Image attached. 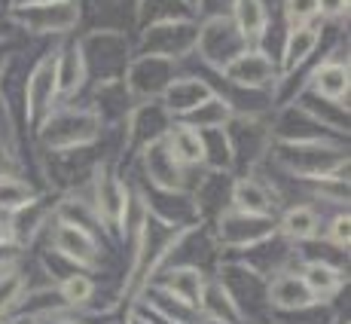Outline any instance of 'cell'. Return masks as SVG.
I'll return each instance as SVG.
<instances>
[{"label": "cell", "instance_id": "1", "mask_svg": "<svg viewBox=\"0 0 351 324\" xmlns=\"http://www.w3.org/2000/svg\"><path fill=\"white\" fill-rule=\"evenodd\" d=\"M132 193L125 190V184L110 172V168L101 165L95 172V184H92V211H95L101 229H119L125 218V208Z\"/></svg>", "mask_w": 351, "mask_h": 324}, {"label": "cell", "instance_id": "2", "mask_svg": "<svg viewBox=\"0 0 351 324\" xmlns=\"http://www.w3.org/2000/svg\"><path fill=\"white\" fill-rule=\"evenodd\" d=\"M220 242L226 248H256L272 242L275 235V218H247L239 211H223L220 214Z\"/></svg>", "mask_w": 351, "mask_h": 324}, {"label": "cell", "instance_id": "3", "mask_svg": "<svg viewBox=\"0 0 351 324\" xmlns=\"http://www.w3.org/2000/svg\"><path fill=\"white\" fill-rule=\"evenodd\" d=\"M101 132L98 117L92 113H67V117L49 119L43 126V141L52 150H71V147L92 144Z\"/></svg>", "mask_w": 351, "mask_h": 324}, {"label": "cell", "instance_id": "4", "mask_svg": "<svg viewBox=\"0 0 351 324\" xmlns=\"http://www.w3.org/2000/svg\"><path fill=\"white\" fill-rule=\"evenodd\" d=\"M52 248L80 269H95L101 263V245H98L95 233H89V229L58 224L56 220L52 224Z\"/></svg>", "mask_w": 351, "mask_h": 324}, {"label": "cell", "instance_id": "5", "mask_svg": "<svg viewBox=\"0 0 351 324\" xmlns=\"http://www.w3.org/2000/svg\"><path fill=\"white\" fill-rule=\"evenodd\" d=\"M144 168H147L150 184L156 187L159 193H168V196L184 193V165L168 150L165 138L150 141V147H147V153H144Z\"/></svg>", "mask_w": 351, "mask_h": 324}, {"label": "cell", "instance_id": "6", "mask_svg": "<svg viewBox=\"0 0 351 324\" xmlns=\"http://www.w3.org/2000/svg\"><path fill=\"white\" fill-rule=\"evenodd\" d=\"M266 303L278 312H306V309L321 306L312 294L306 291L300 273H290V269H281L269 279L266 285Z\"/></svg>", "mask_w": 351, "mask_h": 324}, {"label": "cell", "instance_id": "7", "mask_svg": "<svg viewBox=\"0 0 351 324\" xmlns=\"http://www.w3.org/2000/svg\"><path fill=\"white\" fill-rule=\"evenodd\" d=\"M199 315L205 324H245V312H241L239 300L226 288V281L220 279L205 281L199 297Z\"/></svg>", "mask_w": 351, "mask_h": 324}, {"label": "cell", "instance_id": "8", "mask_svg": "<svg viewBox=\"0 0 351 324\" xmlns=\"http://www.w3.org/2000/svg\"><path fill=\"white\" fill-rule=\"evenodd\" d=\"M300 279H302V285H306V291L318 303L333 300V297L342 291V285H346L342 269L327 260H306L300 266Z\"/></svg>", "mask_w": 351, "mask_h": 324}, {"label": "cell", "instance_id": "9", "mask_svg": "<svg viewBox=\"0 0 351 324\" xmlns=\"http://www.w3.org/2000/svg\"><path fill=\"white\" fill-rule=\"evenodd\" d=\"M229 196H232V211L247 214V218H272L275 211L272 193L254 178H239Z\"/></svg>", "mask_w": 351, "mask_h": 324}, {"label": "cell", "instance_id": "10", "mask_svg": "<svg viewBox=\"0 0 351 324\" xmlns=\"http://www.w3.org/2000/svg\"><path fill=\"white\" fill-rule=\"evenodd\" d=\"M205 273L199 266H168L165 275L156 288L168 291L171 297H178L180 303L186 306H195L199 309V297H202V288H205Z\"/></svg>", "mask_w": 351, "mask_h": 324}, {"label": "cell", "instance_id": "11", "mask_svg": "<svg viewBox=\"0 0 351 324\" xmlns=\"http://www.w3.org/2000/svg\"><path fill=\"white\" fill-rule=\"evenodd\" d=\"M165 144L184 168L186 165H205L208 162V147H205V135H202V129H193V126L180 123L165 135Z\"/></svg>", "mask_w": 351, "mask_h": 324}, {"label": "cell", "instance_id": "12", "mask_svg": "<svg viewBox=\"0 0 351 324\" xmlns=\"http://www.w3.org/2000/svg\"><path fill=\"white\" fill-rule=\"evenodd\" d=\"M321 218L312 205H293L281 214V220L275 224V233H281L290 242H312L318 235Z\"/></svg>", "mask_w": 351, "mask_h": 324}, {"label": "cell", "instance_id": "13", "mask_svg": "<svg viewBox=\"0 0 351 324\" xmlns=\"http://www.w3.org/2000/svg\"><path fill=\"white\" fill-rule=\"evenodd\" d=\"M58 86V71H56V58H46L43 65L34 71V77L28 80V104H25V111H28V117H37L40 111H43L46 104H49L52 92H56Z\"/></svg>", "mask_w": 351, "mask_h": 324}, {"label": "cell", "instance_id": "14", "mask_svg": "<svg viewBox=\"0 0 351 324\" xmlns=\"http://www.w3.org/2000/svg\"><path fill=\"white\" fill-rule=\"evenodd\" d=\"M226 73L241 86H263L272 77V65L260 52H239L232 62L226 65Z\"/></svg>", "mask_w": 351, "mask_h": 324}, {"label": "cell", "instance_id": "15", "mask_svg": "<svg viewBox=\"0 0 351 324\" xmlns=\"http://www.w3.org/2000/svg\"><path fill=\"white\" fill-rule=\"evenodd\" d=\"M31 205H37V193L16 174H0V211L3 214H22Z\"/></svg>", "mask_w": 351, "mask_h": 324}, {"label": "cell", "instance_id": "16", "mask_svg": "<svg viewBox=\"0 0 351 324\" xmlns=\"http://www.w3.org/2000/svg\"><path fill=\"white\" fill-rule=\"evenodd\" d=\"M205 101H211V89L199 80H184L168 89V107L174 113H195Z\"/></svg>", "mask_w": 351, "mask_h": 324}, {"label": "cell", "instance_id": "17", "mask_svg": "<svg viewBox=\"0 0 351 324\" xmlns=\"http://www.w3.org/2000/svg\"><path fill=\"white\" fill-rule=\"evenodd\" d=\"M73 16H77V10H73V3H34L28 10V22L31 28H71Z\"/></svg>", "mask_w": 351, "mask_h": 324}, {"label": "cell", "instance_id": "18", "mask_svg": "<svg viewBox=\"0 0 351 324\" xmlns=\"http://www.w3.org/2000/svg\"><path fill=\"white\" fill-rule=\"evenodd\" d=\"M315 92L327 101H339L348 95V67L346 65H324L315 73Z\"/></svg>", "mask_w": 351, "mask_h": 324}, {"label": "cell", "instance_id": "19", "mask_svg": "<svg viewBox=\"0 0 351 324\" xmlns=\"http://www.w3.org/2000/svg\"><path fill=\"white\" fill-rule=\"evenodd\" d=\"M56 294L64 306H86V303L95 297V281H92L86 273H73V275H67V279L58 281Z\"/></svg>", "mask_w": 351, "mask_h": 324}, {"label": "cell", "instance_id": "20", "mask_svg": "<svg viewBox=\"0 0 351 324\" xmlns=\"http://www.w3.org/2000/svg\"><path fill=\"white\" fill-rule=\"evenodd\" d=\"M22 294H25V273L12 263V266H6L3 273H0V321L16 309Z\"/></svg>", "mask_w": 351, "mask_h": 324}, {"label": "cell", "instance_id": "21", "mask_svg": "<svg viewBox=\"0 0 351 324\" xmlns=\"http://www.w3.org/2000/svg\"><path fill=\"white\" fill-rule=\"evenodd\" d=\"M235 28L245 40L260 37L266 31V6H263V0H239V25Z\"/></svg>", "mask_w": 351, "mask_h": 324}, {"label": "cell", "instance_id": "22", "mask_svg": "<svg viewBox=\"0 0 351 324\" xmlns=\"http://www.w3.org/2000/svg\"><path fill=\"white\" fill-rule=\"evenodd\" d=\"M315 43H318V31L312 25H296L287 40V67H296L300 62H306V56L315 49Z\"/></svg>", "mask_w": 351, "mask_h": 324}, {"label": "cell", "instance_id": "23", "mask_svg": "<svg viewBox=\"0 0 351 324\" xmlns=\"http://www.w3.org/2000/svg\"><path fill=\"white\" fill-rule=\"evenodd\" d=\"M330 245L339 248V251H348V242H351V220H348V211L346 214H336L330 220V233H327Z\"/></svg>", "mask_w": 351, "mask_h": 324}, {"label": "cell", "instance_id": "24", "mask_svg": "<svg viewBox=\"0 0 351 324\" xmlns=\"http://www.w3.org/2000/svg\"><path fill=\"white\" fill-rule=\"evenodd\" d=\"M318 16V0H287V19L296 25H308V19Z\"/></svg>", "mask_w": 351, "mask_h": 324}, {"label": "cell", "instance_id": "25", "mask_svg": "<svg viewBox=\"0 0 351 324\" xmlns=\"http://www.w3.org/2000/svg\"><path fill=\"white\" fill-rule=\"evenodd\" d=\"M346 10H348V0H318V12H324L330 19L342 16Z\"/></svg>", "mask_w": 351, "mask_h": 324}, {"label": "cell", "instance_id": "26", "mask_svg": "<svg viewBox=\"0 0 351 324\" xmlns=\"http://www.w3.org/2000/svg\"><path fill=\"white\" fill-rule=\"evenodd\" d=\"M16 242H12V227H10V220H3L0 218V248H12Z\"/></svg>", "mask_w": 351, "mask_h": 324}, {"label": "cell", "instance_id": "27", "mask_svg": "<svg viewBox=\"0 0 351 324\" xmlns=\"http://www.w3.org/2000/svg\"><path fill=\"white\" fill-rule=\"evenodd\" d=\"M125 324H156L150 319V315H144V312H138V309H132V312L125 315Z\"/></svg>", "mask_w": 351, "mask_h": 324}, {"label": "cell", "instance_id": "28", "mask_svg": "<svg viewBox=\"0 0 351 324\" xmlns=\"http://www.w3.org/2000/svg\"><path fill=\"white\" fill-rule=\"evenodd\" d=\"M0 174H12V168H10V159H6L3 147H0Z\"/></svg>", "mask_w": 351, "mask_h": 324}, {"label": "cell", "instance_id": "29", "mask_svg": "<svg viewBox=\"0 0 351 324\" xmlns=\"http://www.w3.org/2000/svg\"><path fill=\"white\" fill-rule=\"evenodd\" d=\"M52 324H80L77 319H52Z\"/></svg>", "mask_w": 351, "mask_h": 324}]
</instances>
